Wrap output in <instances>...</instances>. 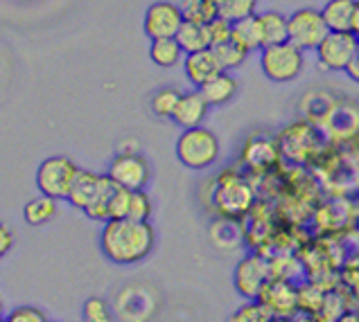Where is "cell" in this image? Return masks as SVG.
Returning a JSON list of instances; mask_svg holds the SVG:
<instances>
[{
    "label": "cell",
    "instance_id": "cell-14",
    "mask_svg": "<svg viewBox=\"0 0 359 322\" xmlns=\"http://www.w3.org/2000/svg\"><path fill=\"white\" fill-rule=\"evenodd\" d=\"M109 183V176L107 174H95V172H88V169H79L77 178L70 187V194H68V205L75 207L79 212H86L90 205L95 203V199L104 190V185Z\"/></svg>",
    "mask_w": 359,
    "mask_h": 322
},
{
    "label": "cell",
    "instance_id": "cell-7",
    "mask_svg": "<svg viewBox=\"0 0 359 322\" xmlns=\"http://www.w3.org/2000/svg\"><path fill=\"white\" fill-rule=\"evenodd\" d=\"M287 25H290V43L301 48L303 52L316 50L330 34V27L325 25L321 9L312 7L296 9L292 16H287Z\"/></svg>",
    "mask_w": 359,
    "mask_h": 322
},
{
    "label": "cell",
    "instance_id": "cell-30",
    "mask_svg": "<svg viewBox=\"0 0 359 322\" xmlns=\"http://www.w3.org/2000/svg\"><path fill=\"white\" fill-rule=\"evenodd\" d=\"M114 190H116V183L109 178V183L104 185V190H102V194L95 199V203L84 212L90 221H100V223L109 221V203H111V196H114Z\"/></svg>",
    "mask_w": 359,
    "mask_h": 322
},
{
    "label": "cell",
    "instance_id": "cell-13",
    "mask_svg": "<svg viewBox=\"0 0 359 322\" xmlns=\"http://www.w3.org/2000/svg\"><path fill=\"white\" fill-rule=\"evenodd\" d=\"M278 147H280V153L303 162L316 151V147H319V138H316V131L312 129V124L296 122V124H290L278 136Z\"/></svg>",
    "mask_w": 359,
    "mask_h": 322
},
{
    "label": "cell",
    "instance_id": "cell-40",
    "mask_svg": "<svg viewBox=\"0 0 359 322\" xmlns=\"http://www.w3.org/2000/svg\"><path fill=\"white\" fill-rule=\"evenodd\" d=\"M271 322H296L294 318H273Z\"/></svg>",
    "mask_w": 359,
    "mask_h": 322
},
{
    "label": "cell",
    "instance_id": "cell-28",
    "mask_svg": "<svg viewBox=\"0 0 359 322\" xmlns=\"http://www.w3.org/2000/svg\"><path fill=\"white\" fill-rule=\"evenodd\" d=\"M212 52H215V57H217V61H219V66H222V70H224V72L235 70L238 66H242L244 61H246V57H249V52H246L242 46L235 43L233 38H231V41H226V43L215 46V48H212Z\"/></svg>",
    "mask_w": 359,
    "mask_h": 322
},
{
    "label": "cell",
    "instance_id": "cell-24",
    "mask_svg": "<svg viewBox=\"0 0 359 322\" xmlns=\"http://www.w3.org/2000/svg\"><path fill=\"white\" fill-rule=\"evenodd\" d=\"M179 7H181L183 20H190V23L208 25L210 20L219 16L215 0H181Z\"/></svg>",
    "mask_w": 359,
    "mask_h": 322
},
{
    "label": "cell",
    "instance_id": "cell-31",
    "mask_svg": "<svg viewBox=\"0 0 359 322\" xmlns=\"http://www.w3.org/2000/svg\"><path fill=\"white\" fill-rule=\"evenodd\" d=\"M154 214V201L145 190L131 192V203H129V216L133 221H149Z\"/></svg>",
    "mask_w": 359,
    "mask_h": 322
},
{
    "label": "cell",
    "instance_id": "cell-12",
    "mask_svg": "<svg viewBox=\"0 0 359 322\" xmlns=\"http://www.w3.org/2000/svg\"><path fill=\"white\" fill-rule=\"evenodd\" d=\"M260 302L271 311L273 318H296L299 316V286L292 279L271 277L262 290Z\"/></svg>",
    "mask_w": 359,
    "mask_h": 322
},
{
    "label": "cell",
    "instance_id": "cell-35",
    "mask_svg": "<svg viewBox=\"0 0 359 322\" xmlns=\"http://www.w3.org/2000/svg\"><path fill=\"white\" fill-rule=\"evenodd\" d=\"M12 246H14V232H12V227L0 221V259L7 257V253L12 251Z\"/></svg>",
    "mask_w": 359,
    "mask_h": 322
},
{
    "label": "cell",
    "instance_id": "cell-34",
    "mask_svg": "<svg viewBox=\"0 0 359 322\" xmlns=\"http://www.w3.org/2000/svg\"><path fill=\"white\" fill-rule=\"evenodd\" d=\"M208 32H210L212 48L219 46V43H226V41H231V36H233V23L226 18L217 16V18L208 23Z\"/></svg>",
    "mask_w": 359,
    "mask_h": 322
},
{
    "label": "cell",
    "instance_id": "cell-38",
    "mask_svg": "<svg viewBox=\"0 0 359 322\" xmlns=\"http://www.w3.org/2000/svg\"><path fill=\"white\" fill-rule=\"evenodd\" d=\"M353 34L359 38V3L355 7V18H353Z\"/></svg>",
    "mask_w": 359,
    "mask_h": 322
},
{
    "label": "cell",
    "instance_id": "cell-33",
    "mask_svg": "<svg viewBox=\"0 0 359 322\" xmlns=\"http://www.w3.org/2000/svg\"><path fill=\"white\" fill-rule=\"evenodd\" d=\"M3 322H50V320L43 309L32 307V304H23V307H16L9 311Z\"/></svg>",
    "mask_w": 359,
    "mask_h": 322
},
{
    "label": "cell",
    "instance_id": "cell-20",
    "mask_svg": "<svg viewBox=\"0 0 359 322\" xmlns=\"http://www.w3.org/2000/svg\"><path fill=\"white\" fill-rule=\"evenodd\" d=\"M179 46L183 48L186 55H192V52H201V50H210L212 41H210V32L208 25L201 23H190V20H183V25L177 34Z\"/></svg>",
    "mask_w": 359,
    "mask_h": 322
},
{
    "label": "cell",
    "instance_id": "cell-22",
    "mask_svg": "<svg viewBox=\"0 0 359 322\" xmlns=\"http://www.w3.org/2000/svg\"><path fill=\"white\" fill-rule=\"evenodd\" d=\"M183 55H186V52H183L177 38H158V41H151V46H149V59L158 68L179 66L181 59H186Z\"/></svg>",
    "mask_w": 359,
    "mask_h": 322
},
{
    "label": "cell",
    "instance_id": "cell-5",
    "mask_svg": "<svg viewBox=\"0 0 359 322\" xmlns=\"http://www.w3.org/2000/svg\"><path fill=\"white\" fill-rule=\"evenodd\" d=\"M77 174V162L66 158V155H50L36 169V190L50 196V199L66 201Z\"/></svg>",
    "mask_w": 359,
    "mask_h": 322
},
{
    "label": "cell",
    "instance_id": "cell-29",
    "mask_svg": "<svg viewBox=\"0 0 359 322\" xmlns=\"http://www.w3.org/2000/svg\"><path fill=\"white\" fill-rule=\"evenodd\" d=\"M81 320L84 322H116L114 309L107 302L104 298H88L84 300V307H81Z\"/></svg>",
    "mask_w": 359,
    "mask_h": 322
},
{
    "label": "cell",
    "instance_id": "cell-9",
    "mask_svg": "<svg viewBox=\"0 0 359 322\" xmlns=\"http://www.w3.org/2000/svg\"><path fill=\"white\" fill-rule=\"evenodd\" d=\"M109 178L125 190H145L151 178V164L142 153H118L109 162Z\"/></svg>",
    "mask_w": 359,
    "mask_h": 322
},
{
    "label": "cell",
    "instance_id": "cell-8",
    "mask_svg": "<svg viewBox=\"0 0 359 322\" xmlns=\"http://www.w3.org/2000/svg\"><path fill=\"white\" fill-rule=\"evenodd\" d=\"M359 50V38L353 32H330L316 48V61L325 72H346Z\"/></svg>",
    "mask_w": 359,
    "mask_h": 322
},
{
    "label": "cell",
    "instance_id": "cell-2",
    "mask_svg": "<svg viewBox=\"0 0 359 322\" xmlns=\"http://www.w3.org/2000/svg\"><path fill=\"white\" fill-rule=\"evenodd\" d=\"M212 210L222 219L242 221L255 207V190L249 178L235 167H226L217 174L212 190Z\"/></svg>",
    "mask_w": 359,
    "mask_h": 322
},
{
    "label": "cell",
    "instance_id": "cell-11",
    "mask_svg": "<svg viewBox=\"0 0 359 322\" xmlns=\"http://www.w3.org/2000/svg\"><path fill=\"white\" fill-rule=\"evenodd\" d=\"M280 147L278 140H273L264 133H253V136L242 144L240 160L249 172L264 174L271 172L276 164L280 162Z\"/></svg>",
    "mask_w": 359,
    "mask_h": 322
},
{
    "label": "cell",
    "instance_id": "cell-23",
    "mask_svg": "<svg viewBox=\"0 0 359 322\" xmlns=\"http://www.w3.org/2000/svg\"><path fill=\"white\" fill-rule=\"evenodd\" d=\"M262 34H264V48L266 46H278L290 41V25H287V16L280 12H264L260 14Z\"/></svg>",
    "mask_w": 359,
    "mask_h": 322
},
{
    "label": "cell",
    "instance_id": "cell-25",
    "mask_svg": "<svg viewBox=\"0 0 359 322\" xmlns=\"http://www.w3.org/2000/svg\"><path fill=\"white\" fill-rule=\"evenodd\" d=\"M273 316L260 300H244V302L233 309L226 322H271Z\"/></svg>",
    "mask_w": 359,
    "mask_h": 322
},
{
    "label": "cell",
    "instance_id": "cell-41",
    "mask_svg": "<svg viewBox=\"0 0 359 322\" xmlns=\"http://www.w3.org/2000/svg\"><path fill=\"white\" fill-rule=\"evenodd\" d=\"M357 311H359V304H357Z\"/></svg>",
    "mask_w": 359,
    "mask_h": 322
},
{
    "label": "cell",
    "instance_id": "cell-36",
    "mask_svg": "<svg viewBox=\"0 0 359 322\" xmlns=\"http://www.w3.org/2000/svg\"><path fill=\"white\" fill-rule=\"evenodd\" d=\"M346 75L351 77L353 81H357L359 84V50H357V55H355V59L351 61V66L346 68Z\"/></svg>",
    "mask_w": 359,
    "mask_h": 322
},
{
    "label": "cell",
    "instance_id": "cell-16",
    "mask_svg": "<svg viewBox=\"0 0 359 322\" xmlns=\"http://www.w3.org/2000/svg\"><path fill=\"white\" fill-rule=\"evenodd\" d=\"M208 111H210V106H208V102L203 99L201 90L183 92L177 104V111H174V115H172V122L177 124L181 131L201 127V122L206 120Z\"/></svg>",
    "mask_w": 359,
    "mask_h": 322
},
{
    "label": "cell",
    "instance_id": "cell-19",
    "mask_svg": "<svg viewBox=\"0 0 359 322\" xmlns=\"http://www.w3.org/2000/svg\"><path fill=\"white\" fill-rule=\"evenodd\" d=\"M235 43L242 46L246 52H255L264 48V34H262V23L260 14H253L249 18H242L238 23H233V36Z\"/></svg>",
    "mask_w": 359,
    "mask_h": 322
},
{
    "label": "cell",
    "instance_id": "cell-10",
    "mask_svg": "<svg viewBox=\"0 0 359 322\" xmlns=\"http://www.w3.org/2000/svg\"><path fill=\"white\" fill-rule=\"evenodd\" d=\"M181 25H183L181 7L170 3V0H156V3H151L145 12V20H142V29H145L149 41L177 38Z\"/></svg>",
    "mask_w": 359,
    "mask_h": 322
},
{
    "label": "cell",
    "instance_id": "cell-3",
    "mask_svg": "<svg viewBox=\"0 0 359 322\" xmlns=\"http://www.w3.org/2000/svg\"><path fill=\"white\" fill-rule=\"evenodd\" d=\"M174 151H177V158L183 167L203 172L219 160L222 147H219V138L215 131L206 127H194V129L181 131L177 144H174Z\"/></svg>",
    "mask_w": 359,
    "mask_h": 322
},
{
    "label": "cell",
    "instance_id": "cell-6",
    "mask_svg": "<svg viewBox=\"0 0 359 322\" xmlns=\"http://www.w3.org/2000/svg\"><path fill=\"white\" fill-rule=\"evenodd\" d=\"M271 279V262L260 253L244 255L233 271V286L242 300H260Z\"/></svg>",
    "mask_w": 359,
    "mask_h": 322
},
{
    "label": "cell",
    "instance_id": "cell-37",
    "mask_svg": "<svg viewBox=\"0 0 359 322\" xmlns=\"http://www.w3.org/2000/svg\"><path fill=\"white\" fill-rule=\"evenodd\" d=\"M337 322H359V311L357 309H348Z\"/></svg>",
    "mask_w": 359,
    "mask_h": 322
},
{
    "label": "cell",
    "instance_id": "cell-1",
    "mask_svg": "<svg viewBox=\"0 0 359 322\" xmlns=\"http://www.w3.org/2000/svg\"><path fill=\"white\" fill-rule=\"evenodd\" d=\"M156 248V230L151 221L114 219L102 223L100 251L111 264L133 266L140 264Z\"/></svg>",
    "mask_w": 359,
    "mask_h": 322
},
{
    "label": "cell",
    "instance_id": "cell-4",
    "mask_svg": "<svg viewBox=\"0 0 359 322\" xmlns=\"http://www.w3.org/2000/svg\"><path fill=\"white\" fill-rule=\"evenodd\" d=\"M305 64L303 50L296 48L294 43H278V46H266L260 50V70L262 75L276 81V84H287L301 75Z\"/></svg>",
    "mask_w": 359,
    "mask_h": 322
},
{
    "label": "cell",
    "instance_id": "cell-26",
    "mask_svg": "<svg viewBox=\"0 0 359 322\" xmlns=\"http://www.w3.org/2000/svg\"><path fill=\"white\" fill-rule=\"evenodd\" d=\"M215 5H217V14L222 18L231 20V23H238V20L255 14L258 0H215Z\"/></svg>",
    "mask_w": 359,
    "mask_h": 322
},
{
    "label": "cell",
    "instance_id": "cell-17",
    "mask_svg": "<svg viewBox=\"0 0 359 322\" xmlns=\"http://www.w3.org/2000/svg\"><path fill=\"white\" fill-rule=\"evenodd\" d=\"M199 90H201L203 99L208 102L210 108H222L235 99V95H238V90H240V84L231 72H219L217 77H212L208 84H203Z\"/></svg>",
    "mask_w": 359,
    "mask_h": 322
},
{
    "label": "cell",
    "instance_id": "cell-15",
    "mask_svg": "<svg viewBox=\"0 0 359 322\" xmlns=\"http://www.w3.org/2000/svg\"><path fill=\"white\" fill-rule=\"evenodd\" d=\"M183 72H186V79L194 88H201L203 84H208L212 77H217L222 70L217 57H215L212 48L210 50H201V52H192L183 59Z\"/></svg>",
    "mask_w": 359,
    "mask_h": 322
},
{
    "label": "cell",
    "instance_id": "cell-18",
    "mask_svg": "<svg viewBox=\"0 0 359 322\" xmlns=\"http://www.w3.org/2000/svg\"><path fill=\"white\" fill-rule=\"evenodd\" d=\"M357 0H327L321 14L325 18V25L330 32H353V18H355Z\"/></svg>",
    "mask_w": 359,
    "mask_h": 322
},
{
    "label": "cell",
    "instance_id": "cell-27",
    "mask_svg": "<svg viewBox=\"0 0 359 322\" xmlns=\"http://www.w3.org/2000/svg\"><path fill=\"white\" fill-rule=\"evenodd\" d=\"M183 92L177 88H161L151 95V113L161 120H172L177 104L181 99Z\"/></svg>",
    "mask_w": 359,
    "mask_h": 322
},
{
    "label": "cell",
    "instance_id": "cell-21",
    "mask_svg": "<svg viewBox=\"0 0 359 322\" xmlns=\"http://www.w3.org/2000/svg\"><path fill=\"white\" fill-rule=\"evenodd\" d=\"M59 212V201L57 199H50L46 194H39L36 199H29L23 207V219L27 225L39 227V225H46L48 221H53Z\"/></svg>",
    "mask_w": 359,
    "mask_h": 322
},
{
    "label": "cell",
    "instance_id": "cell-39",
    "mask_svg": "<svg viewBox=\"0 0 359 322\" xmlns=\"http://www.w3.org/2000/svg\"><path fill=\"white\" fill-rule=\"evenodd\" d=\"M5 316H7V314H5V304H3V300H0V322L5 320Z\"/></svg>",
    "mask_w": 359,
    "mask_h": 322
},
{
    "label": "cell",
    "instance_id": "cell-32",
    "mask_svg": "<svg viewBox=\"0 0 359 322\" xmlns=\"http://www.w3.org/2000/svg\"><path fill=\"white\" fill-rule=\"evenodd\" d=\"M129 203H131V190L116 185L114 196H111L109 203V221L114 219H127L129 216Z\"/></svg>",
    "mask_w": 359,
    "mask_h": 322
}]
</instances>
